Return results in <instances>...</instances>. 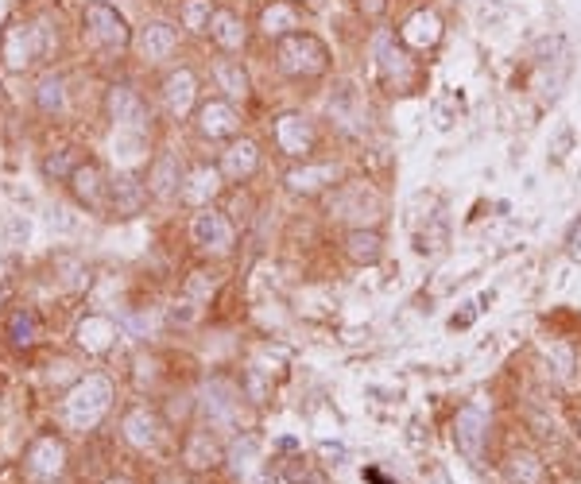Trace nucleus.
<instances>
[{
    "instance_id": "nucleus-1",
    "label": "nucleus",
    "mask_w": 581,
    "mask_h": 484,
    "mask_svg": "<svg viewBox=\"0 0 581 484\" xmlns=\"http://www.w3.org/2000/svg\"><path fill=\"white\" fill-rule=\"evenodd\" d=\"M276 58H280V70L290 74V78H318L330 67L326 43H322L318 36H311V31H290V36H283Z\"/></svg>"
},
{
    "instance_id": "nucleus-2",
    "label": "nucleus",
    "mask_w": 581,
    "mask_h": 484,
    "mask_svg": "<svg viewBox=\"0 0 581 484\" xmlns=\"http://www.w3.org/2000/svg\"><path fill=\"white\" fill-rule=\"evenodd\" d=\"M109 399H112V384L105 376H86L67 399H62V418L78 430L97 426V418L109 411Z\"/></svg>"
},
{
    "instance_id": "nucleus-3",
    "label": "nucleus",
    "mask_w": 581,
    "mask_h": 484,
    "mask_svg": "<svg viewBox=\"0 0 581 484\" xmlns=\"http://www.w3.org/2000/svg\"><path fill=\"white\" fill-rule=\"evenodd\" d=\"M47 47H51V39H47V31H43V24H27V20H20V24H8L5 27V36H0V58H5V67L8 70H27L31 62H36Z\"/></svg>"
},
{
    "instance_id": "nucleus-4",
    "label": "nucleus",
    "mask_w": 581,
    "mask_h": 484,
    "mask_svg": "<svg viewBox=\"0 0 581 484\" xmlns=\"http://www.w3.org/2000/svg\"><path fill=\"white\" fill-rule=\"evenodd\" d=\"M82 24H86V39L97 51H124L128 47V24L124 16L105 5V0H90L82 8Z\"/></svg>"
},
{
    "instance_id": "nucleus-5",
    "label": "nucleus",
    "mask_w": 581,
    "mask_h": 484,
    "mask_svg": "<svg viewBox=\"0 0 581 484\" xmlns=\"http://www.w3.org/2000/svg\"><path fill=\"white\" fill-rule=\"evenodd\" d=\"M109 117H112V128L117 136H128V140H143L148 136V105L140 101V93L132 86H112L109 89Z\"/></svg>"
},
{
    "instance_id": "nucleus-6",
    "label": "nucleus",
    "mask_w": 581,
    "mask_h": 484,
    "mask_svg": "<svg viewBox=\"0 0 581 484\" xmlns=\"http://www.w3.org/2000/svg\"><path fill=\"white\" fill-rule=\"evenodd\" d=\"M484 438H489V411H484L481 403H465L454 418V446L470 461H481Z\"/></svg>"
},
{
    "instance_id": "nucleus-7",
    "label": "nucleus",
    "mask_w": 581,
    "mask_h": 484,
    "mask_svg": "<svg viewBox=\"0 0 581 484\" xmlns=\"http://www.w3.org/2000/svg\"><path fill=\"white\" fill-rule=\"evenodd\" d=\"M373 51H376V70L387 86H411V78H415V62L407 58V51L403 47H396V36H387V31H380L376 43H373Z\"/></svg>"
},
{
    "instance_id": "nucleus-8",
    "label": "nucleus",
    "mask_w": 581,
    "mask_h": 484,
    "mask_svg": "<svg viewBox=\"0 0 581 484\" xmlns=\"http://www.w3.org/2000/svg\"><path fill=\"white\" fill-rule=\"evenodd\" d=\"M190 237H194V245L206 248V252H229L233 248V225L225 221L217 209H202V214H194Z\"/></svg>"
},
{
    "instance_id": "nucleus-9",
    "label": "nucleus",
    "mask_w": 581,
    "mask_h": 484,
    "mask_svg": "<svg viewBox=\"0 0 581 484\" xmlns=\"http://www.w3.org/2000/svg\"><path fill=\"white\" fill-rule=\"evenodd\" d=\"M276 143L283 155H311L314 148V124L299 117V112H283V117L276 121Z\"/></svg>"
},
{
    "instance_id": "nucleus-10",
    "label": "nucleus",
    "mask_w": 581,
    "mask_h": 484,
    "mask_svg": "<svg viewBox=\"0 0 581 484\" xmlns=\"http://www.w3.org/2000/svg\"><path fill=\"white\" fill-rule=\"evenodd\" d=\"M240 128V117L233 101H221V97H214V101H206L198 109V132L209 136V140H229L233 132Z\"/></svg>"
},
{
    "instance_id": "nucleus-11",
    "label": "nucleus",
    "mask_w": 581,
    "mask_h": 484,
    "mask_svg": "<svg viewBox=\"0 0 581 484\" xmlns=\"http://www.w3.org/2000/svg\"><path fill=\"white\" fill-rule=\"evenodd\" d=\"M136 47L148 62H164V58H171L174 51H179V31H174L171 24H164V20H152V24L140 27Z\"/></svg>"
},
{
    "instance_id": "nucleus-12",
    "label": "nucleus",
    "mask_w": 581,
    "mask_h": 484,
    "mask_svg": "<svg viewBox=\"0 0 581 484\" xmlns=\"http://www.w3.org/2000/svg\"><path fill=\"white\" fill-rule=\"evenodd\" d=\"M399 39L407 43V47H418V51H427V47H434L442 39V20H438V12H430V8H418L415 16H407L399 27Z\"/></svg>"
},
{
    "instance_id": "nucleus-13",
    "label": "nucleus",
    "mask_w": 581,
    "mask_h": 484,
    "mask_svg": "<svg viewBox=\"0 0 581 484\" xmlns=\"http://www.w3.org/2000/svg\"><path fill=\"white\" fill-rule=\"evenodd\" d=\"M330 112H333V121L342 124L345 132H357V128L368 121L361 93L353 89V86H337V89H333V97H330Z\"/></svg>"
},
{
    "instance_id": "nucleus-14",
    "label": "nucleus",
    "mask_w": 581,
    "mask_h": 484,
    "mask_svg": "<svg viewBox=\"0 0 581 484\" xmlns=\"http://www.w3.org/2000/svg\"><path fill=\"white\" fill-rule=\"evenodd\" d=\"M62 446L55 438H39L36 446L27 449V477H36V480H51L62 473Z\"/></svg>"
},
{
    "instance_id": "nucleus-15",
    "label": "nucleus",
    "mask_w": 581,
    "mask_h": 484,
    "mask_svg": "<svg viewBox=\"0 0 581 484\" xmlns=\"http://www.w3.org/2000/svg\"><path fill=\"white\" fill-rule=\"evenodd\" d=\"M194 97H198V82H194L190 70H174L164 82V101L171 109V117H186L194 109Z\"/></svg>"
},
{
    "instance_id": "nucleus-16",
    "label": "nucleus",
    "mask_w": 581,
    "mask_h": 484,
    "mask_svg": "<svg viewBox=\"0 0 581 484\" xmlns=\"http://www.w3.org/2000/svg\"><path fill=\"white\" fill-rule=\"evenodd\" d=\"M109 194H112V205H117V214L132 217L143 209V202H148V190H143V183L136 179V174H121V179L109 183Z\"/></svg>"
},
{
    "instance_id": "nucleus-17",
    "label": "nucleus",
    "mask_w": 581,
    "mask_h": 484,
    "mask_svg": "<svg viewBox=\"0 0 581 484\" xmlns=\"http://www.w3.org/2000/svg\"><path fill=\"white\" fill-rule=\"evenodd\" d=\"M256 167H260V148H256L252 140H240V143H233V148L225 152V159H221V171L229 174L233 183H245Z\"/></svg>"
},
{
    "instance_id": "nucleus-18",
    "label": "nucleus",
    "mask_w": 581,
    "mask_h": 484,
    "mask_svg": "<svg viewBox=\"0 0 581 484\" xmlns=\"http://www.w3.org/2000/svg\"><path fill=\"white\" fill-rule=\"evenodd\" d=\"M202 407H206V415L214 418V423H233V415H237V392H233V384L209 380V384H206Z\"/></svg>"
},
{
    "instance_id": "nucleus-19",
    "label": "nucleus",
    "mask_w": 581,
    "mask_h": 484,
    "mask_svg": "<svg viewBox=\"0 0 581 484\" xmlns=\"http://www.w3.org/2000/svg\"><path fill=\"white\" fill-rule=\"evenodd\" d=\"M333 179H337L333 163H306V167H295L287 174V186L295 194H318V190H326Z\"/></svg>"
},
{
    "instance_id": "nucleus-20",
    "label": "nucleus",
    "mask_w": 581,
    "mask_h": 484,
    "mask_svg": "<svg viewBox=\"0 0 581 484\" xmlns=\"http://www.w3.org/2000/svg\"><path fill=\"white\" fill-rule=\"evenodd\" d=\"M299 20H302V16H299V8L295 5H290V0H271V5L264 8V16H260V31H264V36H290V31H295L299 27Z\"/></svg>"
},
{
    "instance_id": "nucleus-21",
    "label": "nucleus",
    "mask_w": 581,
    "mask_h": 484,
    "mask_svg": "<svg viewBox=\"0 0 581 484\" xmlns=\"http://www.w3.org/2000/svg\"><path fill=\"white\" fill-rule=\"evenodd\" d=\"M209 36L217 39L221 51H240V47H245V27H240L237 12H229V8L214 12V20H209Z\"/></svg>"
},
{
    "instance_id": "nucleus-22",
    "label": "nucleus",
    "mask_w": 581,
    "mask_h": 484,
    "mask_svg": "<svg viewBox=\"0 0 581 484\" xmlns=\"http://www.w3.org/2000/svg\"><path fill=\"white\" fill-rule=\"evenodd\" d=\"M124 438L132 442L136 449L155 446V438H159V423H155V415H152L148 407L128 411V415H124Z\"/></svg>"
},
{
    "instance_id": "nucleus-23",
    "label": "nucleus",
    "mask_w": 581,
    "mask_h": 484,
    "mask_svg": "<svg viewBox=\"0 0 581 484\" xmlns=\"http://www.w3.org/2000/svg\"><path fill=\"white\" fill-rule=\"evenodd\" d=\"M183 186V163L179 155H159V163L152 167V194H159V198H171L174 190Z\"/></svg>"
},
{
    "instance_id": "nucleus-24",
    "label": "nucleus",
    "mask_w": 581,
    "mask_h": 484,
    "mask_svg": "<svg viewBox=\"0 0 581 484\" xmlns=\"http://www.w3.org/2000/svg\"><path fill=\"white\" fill-rule=\"evenodd\" d=\"M70 186H74V194H78V202H82V205H90V209H97V205H101L105 183H101V171H97L93 163H86V167H74V174H70Z\"/></svg>"
},
{
    "instance_id": "nucleus-25",
    "label": "nucleus",
    "mask_w": 581,
    "mask_h": 484,
    "mask_svg": "<svg viewBox=\"0 0 581 484\" xmlns=\"http://www.w3.org/2000/svg\"><path fill=\"white\" fill-rule=\"evenodd\" d=\"M112 337H117V326L101 314H90L82 326H78V342H82L90 352H105L112 345Z\"/></svg>"
},
{
    "instance_id": "nucleus-26",
    "label": "nucleus",
    "mask_w": 581,
    "mask_h": 484,
    "mask_svg": "<svg viewBox=\"0 0 581 484\" xmlns=\"http://www.w3.org/2000/svg\"><path fill=\"white\" fill-rule=\"evenodd\" d=\"M504 477L512 484H543V461L535 454H527V449H520V454H512L508 465H504Z\"/></svg>"
},
{
    "instance_id": "nucleus-27",
    "label": "nucleus",
    "mask_w": 581,
    "mask_h": 484,
    "mask_svg": "<svg viewBox=\"0 0 581 484\" xmlns=\"http://www.w3.org/2000/svg\"><path fill=\"white\" fill-rule=\"evenodd\" d=\"M345 252H349L353 264H376L384 248H380V237L373 229H353L345 237Z\"/></svg>"
},
{
    "instance_id": "nucleus-28",
    "label": "nucleus",
    "mask_w": 581,
    "mask_h": 484,
    "mask_svg": "<svg viewBox=\"0 0 581 484\" xmlns=\"http://www.w3.org/2000/svg\"><path fill=\"white\" fill-rule=\"evenodd\" d=\"M214 78H217V86L233 97V101H245V97H248V74L240 70V62H233V58H217Z\"/></svg>"
},
{
    "instance_id": "nucleus-29",
    "label": "nucleus",
    "mask_w": 581,
    "mask_h": 484,
    "mask_svg": "<svg viewBox=\"0 0 581 484\" xmlns=\"http://www.w3.org/2000/svg\"><path fill=\"white\" fill-rule=\"evenodd\" d=\"M217 190H221V174H217L214 167H202V171L190 174V186H183V198H186L190 205H206Z\"/></svg>"
},
{
    "instance_id": "nucleus-30",
    "label": "nucleus",
    "mask_w": 581,
    "mask_h": 484,
    "mask_svg": "<svg viewBox=\"0 0 581 484\" xmlns=\"http://www.w3.org/2000/svg\"><path fill=\"white\" fill-rule=\"evenodd\" d=\"M36 101L43 112H62L67 109V82H62L58 74H43L36 86Z\"/></svg>"
},
{
    "instance_id": "nucleus-31",
    "label": "nucleus",
    "mask_w": 581,
    "mask_h": 484,
    "mask_svg": "<svg viewBox=\"0 0 581 484\" xmlns=\"http://www.w3.org/2000/svg\"><path fill=\"white\" fill-rule=\"evenodd\" d=\"M36 333H39L36 310H16V314H12V321H8V342H12L16 349L31 345V342H36Z\"/></svg>"
},
{
    "instance_id": "nucleus-32",
    "label": "nucleus",
    "mask_w": 581,
    "mask_h": 484,
    "mask_svg": "<svg viewBox=\"0 0 581 484\" xmlns=\"http://www.w3.org/2000/svg\"><path fill=\"white\" fill-rule=\"evenodd\" d=\"M209 20H214V0H186L183 5V27L209 31Z\"/></svg>"
},
{
    "instance_id": "nucleus-33",
    "label": "nucleus",
    "mask_w": 581,
    "mask_h": 484,
    "mask_svg": "<svg viewBox=\"0 0 581 484\" xmlns=\"http://www.w3.org/2000/svg\"><path fill=\"white\" fill-rule=\"evenodd\" d=\"M186 461L194 465V469H206V465H214L217 461V446L209 434H194L190 446H186Z\"/></svg>"
},
{
    "instance_id": "nucleus-34",
    "label": "nucleus",
    "mask_w": 581,
    "mask_h": 484,
    "mask_svg": "<svg viewBox=\"0 0 581 484\" xmlns=\"http://www.w3.org/2000/svg\"><path fill=\"white\" fill-rule=\"evenodd\" d=\"M217 287V276L214 271H194V276L186 279V299H209Z\"/></svg>"
},
{
    "instance_id": "nucleus-35",
    "label": "nucleus",
    "mask_w": 581,
    "mask_h": 484,
    "mask_svg": "<svg viewBox=\"0 0 581 484\" xmlns=\"http://www.w3.org/2000/svg\"><path fill=\"white\" fill-rule=\"evenodd\" d=\"M70 167H74V148H67L58 159H47V174H51V179H67V174H74Z\"/></svg>"
},
{
    "instance_id": "nucleus-36",
    "label": "nucleus",
    "mask_w": 581,
    "mask_h": 484,
    "mask_svg": "<svg viewBox=\"0 0 581 484\" xmlns=\"http://www.w3.org/2000/svg\"><path fill=\"white\" fill-rule=\"evenodd\" d=\"M566 252L574 256V260L581 264V221L570 225V237H566Z\"/></svg>"
},
{
    "instance_id": "nucleus-37",
    "label": "nucleus",
    "mask_w": 581,
    "mask_h": 484,
    "mask_svg": "<svg viewBox=\"0 0 581 484\" xmlns=\"http://www.w3.org/2000/svg\"><path fill=\"white\" fill-rule=\"evenodd\" d=\"M566 148H570V132H566V128H562V132H558V140H555V159H562V155H566Z\"/></svg>"
},
{
    "instance_id": "nucleus-38",
    "label": "nucleus",
    "mask_w": 581,
    "mask_h": 484,
    "mask_svg": "<svg viewBox=\"0 0 581 484\" xmlns=\"http://www.w3.org/2000/svg\"><path fill=\"white\" fill-rule=\"evenodd\" d=\"M322 454H326V458H345V449H342V446H330V442H326V446H322Z\"/></svg>"
},
{
    "instance_id": "nucleus-39",
    "label": "nucleus",
    "mask_w": 581,
    "mask_h": 484,
    "mask_svg": "<svg viewBox=\"0 0 581 484\" xmlns=\"http://www.w3.org/2000/svg\"><path fill=\"white\" fill-rule=\"evenodd\" d=\"M8 12H12V0H0V27H5V20H8Z\"/></svg>"
},
{
    "instance_id": "nucleus-40",
    "label": "nucleus",
    "mask_w": 581,
    "mask_h": 484,
    "mask_svg": "<svg viewBox=\"0 0 581 484\" xmlns=\"http://www.w3.org/2000/svg\"><path fill=\"white\" fill-rule=\"evenodd\" d=\"M109 484H128V480H109Z\"/></svg>"
}]
</instances>
